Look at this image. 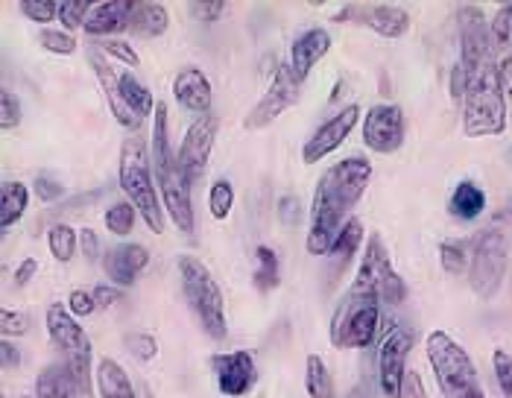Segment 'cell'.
<instances>
[{
    "instance_id": "1",
    "label": "cell",
    "mask_w": 512,
    "mask_h": 398,
    "mask_svg": "<svg viewBox=\"0 0 512 398\" xmlns=\"http://www.w3.org/2000/svg\"><path fill=\"white\" fill-rule=\"evenodd\" d=\"M369 182H372V161H366L363 156L337 161L334 167L322 173L314 191V202H311V229L305 240L311 255L331 252L343 226L352 220L349 211L366 194Z\"/></svg>"
},
{
    "instance_id": "2",
    "label": "cell",
    "mask_w": 512,
    "mask_h": 398,
    "mask_svg": "<svg viewBox=\"0 0 512 398\" xmlns=\"http://www.w3.org/2000/svg\"><path fill=\"white\" fill-rule=\"evenodd\" d=\"M153 170L158 176V194L164 202V211L170 214L173 226L182 235H194V199H191V179L179 167V159L170 147V120L167 106L158 103L153 120Z\"/></svg>"
},
{
    "instance_id": "3",
    "label": "cell",
    "mask_w": 512,
    "mask_h": 398,
    "mask_svg": "<svg viewBox=\"0 0 512 398\" xmlns=\"http://www.w3.org/2000/svg\"><path fill=\"white\" fill-rule=\"evenodd\" d=\"M118 176L123 194L138 208L141 220L150 226V232L161 235L164 232V202L158 199L156 179H153V156L138 132L129 135L120 147Z\"/></svg>"
},
{
    "instance_id": "4",
    "label": "cell",
    "mask_w": 512,
    "mask_h": 398,
    "mask_svg": "<svg viewBox=\"0 0 512 398\" xmlns=\"http://www.w3.org/2000/svg\"><path fill=\"white\" fill-rule=\"evenodd\" d=\"M507 129V97L498 82V62L486 65L472 77L469 94L463 100V135L489 138Z\"/></svg>"
},
{
    "instance_id": "5",
    "label": "cell",
    "mask_w": 512,
    "mask_h": 398,
    "mask_svg": "<svg viewBox=\"0 0 512 398\" xmlns=\"http://www.w3.org/2000/svg\"><path fill=\"white\" fill-rule=\"evenodd\" d=\"M179 276H182L185 299H188L191 311L197 314L202 331L217 343L226 340L229 337L226 305H223V293H220L217 281L211 276V270L194 255H182L179 258Z\"/></svg>"
},
{
    "instance_id": "6",
    "label": "cell",
    "mask_w": 512,
    "mask_h": 398,
    "mask_svg": "<svg viewBox=\"0 0 512 398\" xmlns=\"http://www.w3.org/2000/svg\"><path fill=\"white\" fill-rule=\"evenodd\" d=\"M512 240L504 229H483L472 240L469 287L480 302H492L510 273Z\"/></svg>"
},
{
    "instance_id": "7",
    "label": "cell",
    "mask_w": 512,
    "mask_h": 398,
    "mask_svg": "<svg viewBox=\"0 0 512 398\" xmlns=\"http://www.w3.org/2000/svg\"><path fill=\"white\" fill-rule=\"evenodd\" d=\"M44 322H47V334H50L53 346L62 349V355H65V369L79 390V396L91 398V340H88L85 328L59 302H53L47 308Z\"/></svg>"
},
{
    "instance_id": "8",
    "label": "cell",
    "mask_w": 512,
    "mask_h": 398,
    "mask_svg": "<svg viewBox=\"0 0 512 398\" xmlns=\"http://www.w3.org/2000/svg\"><path fill=\"white\" fill-rule=\"evenodd\" d=\"M428 349V360L436 375L439 390L448 398H463L466 393H472L480 387L477 378V366H474L472 355L445 331H431L425 340Z\"/></svg>"
},
{
    "instance_id": "9",
    "label": "cell",
    "mask_w": 512,
    "mask_h": 398,
    "mask_svg": "<svg viewBox=\"0 0 512 398\" xmlns=\"http://www.w3.org/2000/svg\"><path fill=\"white\" fill-rule=\"evenodd\" d=\"M381 331V302L375 296L355 293L340 302L331 319V343L337 349H369Z\"/></svg>"
},
{
    "instance_id": "10",
    "label": "cell",
    "mask_w": 512,
    "mask_h": 398,
    "mask_svg": "<svg viewBox=\"0 0 512 398\" xmlns=\"http://www.w3.org/2000/svg\"><path fill=\"white\" fill-rule=\"evenodd\" d=\"M352 290L355 293H366V296H375L381 305H401L404 296H407V287L404 279L395 273L393 261L384 249L381 238H369L366 246V255L360 261V270H357L355 281H352Z\"/></svg>"
},
{
    "instance_id": "11",
    "label": "cell",
    "mask_w": 512,
    "mask_h": 398,
    "mask_svg": "<svg viewBox=\"0 0 512 398\" xmlns=\"http://www.w3.org/2000/svg\"><path fill=\"white\" fill-rule=\"evenodd\" d=\"M457 30H460V65L466 68L469 80L477 77L486 65L498 62L495 59V39H492V21H486L483 9L466 3L457 9Z\"/></svg>"
},
{
    "instance_id": "12",
    "label": "cell",
    "mask_w": 512,
    "mask_h": 398,
    "mask_svg": "<svg viewBox=\"0 0 512 398\" xmlns=\"http://www.w3.org/2000/svg\"><path fill=\"white\" fill-rule=\"evenodd\" d=\"M413 328L407 325H395L393 331H387L381 349H378V384L384 390V396H401V384L407 378V358L413 352Z\"/></svg>"
},
{
    "instance_id": "13",
    "label": "cell",
    "mask_w": 512,
    "mask_h": 398,
    "mask_svg": "<svg viewBox=\"0 0 512 398\" xmlns=\"http://www.w3.org/2000/svg\"><path fill=\"white\" fill-rule=\"evenodd\" d=\"M302 88V82L293 77V71H290V65H278L276 68V77L270 82V88H267V94L258 100V106L243 118V126L246 129H264V126H270L273 120L281 118L290 106H296L299 103V91Z\"/></svg>"
},
{
    "instance_id": "14",
    "label": "cell",
    "mask_w": 512,
    "mask_h": 398,
    "mask_svg": "<svg viewBox=\"0 0 512 398\" xmlns=\"http://www.w3.org/2000/svg\"><path fill=\"white\" fill-rule=\"evenodd\" d=\"M363 144L378 156H393L404 144V112L401 106L381 103L363 115Z\"/></svg>"
},
{
    "instance_id": "15",
    "label": "cell",
    "mask_w": 512,
    "mask_h": 398,
    "mask_svg": "<svg viewBox=\"0 0 512 398\" xmlns=\"http://www.w3.org/2000/svg\"><path fill=\"white\" fill-rule=\"evenodd\" d=\"M217 129H220V120L214 115H202L188 126V132H185V138H182V144L176 150L179 167L188 173L191 182H199L205 176V167H208L214 141H217Z\"/></svg>"
},
{
    "instance_id": "16",
    "label": "cell",
    "mask_w": 512,
    "mask_h": 398,
    "mask_svg": "<svg viewBox=\"0 0 512 398\" xmlns=\"http://www.w3.org/2000/svg\"><path fill=\"white\" fill-rule=\"evenodd\" d=\"M357 120H360V106H355V103H349V106L340 109L334 118L325 120L314 135L308 138V144H305V150H302V161H305V164H316V161L328 159V156H331L337 147H343V141L352 135Z\"/></svg>"
},
{
    "instance_id": "17",
    "label": "cell",
    "mask_w": 512,
    "mask_h": 398,
    "mask_svg": "<svg viewBox=\"0 0 512 398\" xmlns=\"http://www.w3.org/2000/svg\"><path fill=\"white\" fill-rule=\"evenodd\" d=\"M211 369H214V378H217V387L220 393L229 398L246 396L255 381H258V366L255 358L249 352H223V355H214L211 358Z\"/></svg>"
},
{
    "instance_id": "18",
    "label": "cell",
    "mask_w": 512,
    "mask_h": 398,
    "mask_svg": "<svg viewBox=\"0 0 512 398\" xmlns=\"http://www.w3.org/2000/svg\"><path fill=\"white\" fill-rule=\"evenodd\" d=\"M88 62H91V68H94V77L100 82V88H103V94H106V103H109V109H112V118L118 120L123 129H129L132 135L141 129V123L144 120L138 118L126 103H123V94H120V77L115 74V68H112V59L97 47V44H91L88 47Z\"/></svg>"
},
{
    "instance_id": "19",
    "label": "cell",
    "mask_w": 512,
    "mask_h": 398,
    "mask_svg": "<svg viewBox=\"0 0 512 398\" xmlns=\"http://www.w3.org/2000/svg\"><path fill=\"white\" fill-rule=\"evenodd\" d=\"M343 18H355L360 24H366V27L375 30L381 39H401V36H407V30H410V15H407V9L398 6V3L346 6L343 15H340L337 21H343Z\"/></svg>"
},
{
    "instance_id": "20",
    "label": "cell",
    "mask_w": 512,
    "mask_h": 398,
    "mask_svg": "<svg viewBox=\"0 0 512 398\" xmlns=\"http://www.w3.org/2000/svg\"><path fill=\"white\" fill-rule=\"evenodd\" d=\"M147 264H150V252L141 243H120L103 255V270L115 287H132L147 270Z\"/></svg>"
},
{
    "instance_id": "21",
    "label": "cell",
    "mask_w": 512,
    "mask_h": 398,
    "mask_svg": "<svg viewBox=\"0 0 512 398\" xmlns=\"http://www.w3.org/2000/svg\"><path fill=\"white\" fill-rule=\"evenodd\" d=\"M135 3L138 0H103V3H94V9H91V15L85 21V33L103 41L115 39L118 33L129 30Z\"/></svg>"
},
{
    "instance_id": "22",
    "label": "cell",
    "mask_w": 512,
    "mask_h": 398,
    "mask_svg": "<svg viewBox=\"0 0 512 398\" xmlns=\"http://www.w3.org/2000/svg\"><path fill=\"white\" fill-rule=\"evenodd\" d=\"M173 97L182 109H188L191 115H211V100H214V91H211V80L194 68H182L173 80Z\"/></svg>"
},
{
    "instance_id": "23",
    "label": "cell",
    "mask_w": 512,
    "mask_h": 398,
    "mask_svg": "<svg viewBox=\"0 0 512 398\" xmlns=\"http://www.w3.org/2000/svg\"><path fill=\"white\" fill-rule=\"evenodd\" d=\"M331 50V36H328V30H322V27H314V30H308V33H302L299 39L293 41V47H290V71H293V77L299 82H305L311 77V71L316 68V62L325 56Z\"/></svg>"
},
{
    "instance_id": "24",
    "label": "cell",
    "mask_w": 512,
    "mask_h": 398,
    "mask_svg": "<svg viewBox=\"0 0 512 398\" xmlns=\"http://www.w3.org/2000/svg\"><path fill=\"white\" fill-rule=\"evenodd\" d=\"M170 27V12L164 3H150V0H138L132 21H129V33H135L138 39H161Z\"/></svg>"
},
{
    "instance_id": "25",
    "label": "cell",
    "mask_w": 512,
    "mask_h": 398,
    "mask_svg": "<svg viewBox=\"0 0 512 398\" xmlns=\"http://www.w3.org/2000/svg\"><path fill=\"white\" fill-rule=\"evenodd\" d=\"M448 211H451V217H457V220H463V223L477 220V217L486 211V191H483L477 182H472V179L460 182V185L454 188L451 199H448Z\"/></svg>"
},
{
    "instance_id": "26",
    "label": "cell",
    "mask_w": 512,
    "mask_h": 398,
    "mask_svg": "<svg viewBox=\"0 0 512 398\" xmlns=\"http://www.w3.org/2000/svg\"><path fill=\"white\" fill-rule=\"evenodd\" d=\"M97 390L100 398H138L129 375L123 372L118 360L103 358L97 363Z\"/></svg>"
},
{
    "instance_id": "27",
    "label": "cell",
    "mask_w": 512,
    "mask_h": 398,
    "mask_svg": "<svg viewBox=\"0 0 512 398\" xmlns=\"http://www.w3.org/2000/svg\"><path fill=\"white\" fill-rule=\"evenodd\" d=\"M30 205V191L21 182H3L0 185V229H12Z\"/></svg>"
},
{
    "instance_id": "28",
    "label": "cell",
    "mask_w": 512,
    "mask_h": 398,
    "mask_svg": "<svg viewBox=\"0 0 512 398\" xmlns=\"http://www.w3.org/2000/svg\"><path fill=\"white\" fill-rule=\"evenodd\" d=\"M36 396L82 398L79 396L77 387H74V381H71V375H68V369H65V363H59V366H47V369L41 372L39 378H36Z\"/></svg>"
},
{
    "instance_id": "29",
    "label": "cell",
    "mask_w": 512,
    "mask_h": 398,
    "mask_svg": "<svg viewBox=\"0 0 512 398\" xmlns=\"http://www.w3.org/2000/svg\"><path fill=\"white\" fill-rule=\"evenodd\" d=\"M120 94H123V103L141 120L147 118V115H156L153 94L144 88V82L135 80V74H120Z\"/></svg>"
},
{
    "instance_id": "30",
    "label": "cell",
    "mask_w": 512,
    "mask_h": 398,
    "mask_svg": "<svg viewBox=\"0 0 512 398\" xmlns=\"http://www.w3.org/2000/svg\"><path fill=\"white\" fill-rule=\"evenodd\" d=\"M469 261H472V243L469 240H442L439 243V264L448 276L469 273Z\"/></svg>"
},
{
    "instance_id": "31",
    "label": "cell",
    "mask_w": 512,
    "mask_h": 398,
    "mask_svg": "<svg viewBox=\"0 0 512 398\" xmlns=\"http://www.w3.org/2000/svg\"><path fill=\"white\" fill-rule=\"evenodd\" d=\"M305 387H308V396L311 398H334V378L325 366V360L319 355H308L305 363Z\"/></svg>"
},
{
    "instance_id": "32",
    "label": "cell",
    "mask_w": 512,
    "mask_h": 398,
    "mask_svg": "<svg viewBox=\"0 0 512 398\" xmlns=\"http://www.w3.org/2000/svg\"><path fill=\"white\" fill-rule=\"evenodd\" d=\"M47 246H50V255L62 264H68L79 249V235L68 226V223H56L50 232H47Z\"/></svg>"
},
{
    "instance_id": "33",
    "label": "cell",
    "mask_w": 512,
    "mask_h": 398,
    "mask_svg": "<svg viewBox=\"0 0 512 398\" xmlns=\"http://www.w3.org/2000/svg\"><path fill=\"white\" fill-rule=\"evenodd\" d=\"M360 243H363V223H360L357 217H352V220L343 226L340 238L334 240V246H331L328 258H334V261H340V264H349Z\"/></svg>"
},
{
    "instance_id": "34",
    "label": "cell",
    "mask_w": 512,
    "mask_h": 398,
    "mask_svg": "<svg viewBox=\"0 0 512 398\" xmlns=\"http://www.w3.org/2000/svg\"><path fill=\"white\" fill-rule=\"evenodd\" d=\"M255 273H252V281L258 290H273L278 287V255L270 249V246H258L255 249Z\"/></svg>"
},
{
    "instance_id": "35",
    "label": "cell",
    "mask_w": 512,
    "mask_h": 398,
    "mask_svg": "<svg viewBox=\"0 0 512 398\" xmlns=\"http://www.w3.org/2000/svg\"><path fill=\"white\" fill-rule=\"evenodd\" d=\"M232 208H235V188H232V182L229 179H217L211 185V191H208V211H211V217L214 220H229Z\"/></svg>"
},
{
    "instance_id": "36",
    "label": "cell",
    "mask_w": 512,
    "mask_h": 398,
    "mask_svg": "<svg viewBox=\"0 0 512 398\" xmlns=\"http://www.w3.org/2000/svg\"><path fill=\"white\" fill-rule=\"evenodd\" d=\"M135 214H138V208L129 202V199H123V202H115L109 211H106V229L112 232V235H118V238H126L129 232H132V226H135Z\"/></svg>"
},
{
    "instance_id": "37",
    "label": "cell",
    "mask_w": 512,
    "mask_h": 398,
    "mask_svg": "<svg viewBox=\"0 0 512 398\" xmlns=\"http://www.w3.org/2000/svg\"><path fill=\"white\" fill-rule=\"evenodd\" d=\"M91 9H94V3H88V0H62V3H59V21H62V27L71 33V30H77V27H85Z\"/></svg>"
},
{
    "instance_id": "38",
    "label": "cell",
    "mask_w": 512,
    "mask_h": 398,
    "mask_svg": "<svg viewBox=\"0 0 512 398\" xmlns=\"http://www.w3.org/2000/svg\"><path fill=\"white\" fill-rule=\"evenodd\" d=\"M97 47H100L109 59H115V62L126 65V68H138V65H141V56L135 53V47H132L129 41L106 39V41H97Z\"/></svg>"
},
{
    "instance_id": "39",
    "label": "cell",
    "mask_w": 512,
    "mask_h": 398,
    "mask_svg": "<svg viewBox=\"0 0 512 398\" xmlns=\"http://www.w3.org/2000/svg\"><path fill=\"white\" fill-rule=\"evenodd\" d=\"M18 9L24 12L27 21H36V24H47V21L59 18V3L56 0H21Z\"/></svg>"
},
{
    "instance_id": "40",
    "label": "cell",
    "mask_w": 512,
    "mask_h": 398,
    "mask_svg": "<svg viewBox=\"0 0 512 398\" xmlns=\"http://www.w3.org/2000/svg\"><path fill=\"white\" fill-rule=\"evenodd\" d=\"M39 44L44 50L56 53V56H71L77 53V39L65 30H41Z\"/></svg>"
},
{
    "instance_id": "41",
    "label": "cell",
    "mask_w": 512,
    "mask_h": 398,
    "mask_svg": "<svg viewBox=\"0 0 512 398\" xmlns=\"http://www.w3.org/2000/svg\"><path fill=\"white\" fill-rule=\"evenodd\" d=\"M492 39H495V47L512 50V3H504L492 15Z\"/></svg>"
},
{
    "instance_id": "42",
    "label": "cell",
    "mask_w": 512,
    "mask_h": 398,
    "mask_svg": "<svg viewBox=\"0 0 512 398\" xmlns=\"http://www.w3.org/2000/svg\"><path fill=\"white\" fill-rule=\"evenodd\" d=\"M492 369H495V381L501 387V393L512 398V355L504 349H495L492 355Z\"/></svg>"
},
{
    "instance_id": "43",
    "label": "cell",
    "mask_w": 512,
    "mask_h": 398,
    "mask_svg": "<svg viewBox=\"0 0 512 398\" xmlns=\"http://www.w3.org/2000/svg\"><path fill=\"white\" fill-rule=\"evenodd\" d=\"M126 349H129V355L138 360H153L158 355V343L153 334H144V331H138V334H129L126 337Z\"/></svg>"
},
{
    "instance_id": "44",
    "label": "cell",
    "mask_w": 512,
    "mask_h": 398,
    "mask_svg": "<svg viewBox=\"0 0 512 398\" xmlns=\"http://www.w3.org/2000/svg\"><path fill=\"white\" fill-rule=\"evenodd\" d=\"M21 123V103H18V97L12 94V91H0V129L3 132H9V129H15Z\"/></svg>"
},
{
    "instance_id": "45",
    "label": "cell",
    "mask_w": 512,
    "mask_h": 398,
    "mask_svg": "<svg viewBox=\"0 0 512 398\" xmlns=\"http://www.w3.org/2000/svg\"><path fill=\"white\" fill-rule=\"evenodd\" d=\"M0 331H3L6 340H9V337H24V334L30 331V317L21 314V311L3 308V311H0Z\"/></svg>"
},
{
    "instance_id": "46",
    "label": "cell",
    "mask_w": 512,
    "mask_h": 398,
    "mask_svg": "<svg viewBox=\"0 0 512 398\" xmlns=\"http://www.w3.org/2000/svg\"><path fill=\"white\" fill-rule=\"evenodd\" d=\"M68 311H71L74 317L85 319L91 317L94 311H100V308H97V302H94V293H88V290H71V296H68Z\"/></svg>"
},
{
    "instance_id": "47",
    "label": "cell",
    "mask_w": 512,
    "mask_h": 398,
    "mask_svg": "<svg viewBox=\"0 0 512 398\" xmlns=\"http://www.w3.org/2000/svg\"><path fill=\"white\" fill-rule=\"evenodd\" d=\"M62 194H65V185H59L50 173H41L39 179H36V197L41 202H56Z\"/></svg>"
},
{
    "instance_id": "48",
    "label": "cell",
    "mask_w": 512,
    "mask_h": 398,
    "mask_svg": "<svg viewBox=\"0 0 512 398\" xmlns=\"http://www.w3.org/2000/svg\"><path fill=\"white\" fill-rule=\"evenodd\" d=\"M469 85H472V80H469L466 68L457 62V65L451 68V100H454V103H463L466 94H469Z\"/></svg>"
},
{
    "instance_id": "49",
    "label": "cell",
    "mask_w": 512,
    "mask_h": 398,
    "mask_svg": "<svg viewBox=\"0 0 512 398\" xmlns=\"http://www.w3.org/2000/svg\"><path fill=\"white\" fill-rule=\"evenodd\" d=\"M299 208H302V205H299V199L296 197H290V194H287V197H281L278 199V208H276L278 220H281L287 229H293V226L299 223Z\"/></svg>"
},
{
    "instance_id": "50",
    "label": "cell",
    "mask_w": 512,
    "mask_h": 398,
    "mask_svg": "<svg viewBox=\"0 0 512 398\" xmlns=\"http://www.w3.org/2000/svg\"><path fill=\"white\" fill-rule=\"evenodd\" d=\"M94 302H97V308H112V305H118L120 296H123V290L115 287V284H97L94 290Z\"/></svg>"
},
{
    "instance_id": "51",
    "label": "cell",
    "mask_w": 512,
    "mask_h": 398,
    "mask_svg": "<svg viewBox=\"0 0 512 398\" xmlns=\"http://www.w3.org/2000/svg\"><path fill=\"white\" fill-rule=\"evenodd\" d=\"M79 249H82V258L85 261H97L100 258V238H97V232L82 229L79 232Z\"/></svg>"
},
{
    "instance_id": "52",
    "label": "cell",
    "mask_w": 512,
    "mask_h": 398,
    "mask_svg": "<svg viewBox=\"0 0 512 398\" xmlns=\"http://www.w3.org/2000/svg\"><path fill=\"white\" fill-rule=\"evenodd\" d=\"M398 398H428V393H425V381H422L419 372H407V378H404V384H401V396Z\"/></svg>"
},
{
    "instance_id": "53",
    "label": "cell",
    "mask_w": 512,
    "mask_h": 398,
    "mask_svg": "<svg viewBox=\"0 0 512 398\" xmlns=\"http://www.w3.org/2000/svg\"><path fill=\"white\" fill-rule=\"evenodd\" d=\"M191 12L197 15L199 21H217L226 12V3H194Z\"/></svg>"
},
{
    "instance_id": "54",
    "label": "cell",
    "mask_w": 512,
    "mask_h": 398,
    "mask_svg": "<svg viewBox=\"0 0 512 398\" xmlns=\"http://www.w3.org/2000/svg\"><path fill=\"white\" fill-rule=\"evenodd\" d=\"M498 82H501V91H504V97H510L512 100V53L510 56H504V59L498 62Z\"/></svg>"
},
{
    "instance_id": "55",
    "label": "cell",
    "mask_w": 512,
    "mask_h": 398,
    "mask_svg": "<svg viewBox=\"0 0 512 398\" xmlns=\"http://www.w3.org/2000/svg\"><path fill=\"white\" fill-rule=\"evenodd\" d=\"M36 270H39V264H36L33 258L21 261V264L15 267V287H27V284H30V279L36 276Z\"/></svg>"
},
{
    "instance_id": "56",
    "label": "cell",
    "mask_w": 512,
    "mask_h": 398,
    "mask_svg": "<svg viewBox=\"0 0 512 398\" xmlns=\"http://www.w3.org/2000/svg\"><path fill=\"white\" fill-rule=\"evenodd\" d=\"M0 366H3V369H15V366H21V355H18V349H15L9 340H3V343H0Z\"/></svg>"
},
{
    "instance_id": "57",
    "label": "cell",
    "mask_w": 512,
    "mask_h": 398,
    "mask_svg": "<svg viewBox=\"0 0 512 398\" xmlns=\"http://www.w3.org/2000/svg\"><path fill=\"white\" fill-rule=\"evenodd\" d=\"M346 398H372V396H369V393H363V390H352Z\"/></svg>"
},
{
    "instance_id": "58",
    "label": "cell",
    "mask_w": 512,
    "mask_h": 398,
    "mask_svg": "<svg viewBox=\"0 0 512 398\" xmlns=\"http://www.w3.org/2000/svg\"><path fill=\"white\" fill-rule=\"evenodd\" d=\"M24 398H39V396H24Z\"/></svg>"
}]
</instances>
